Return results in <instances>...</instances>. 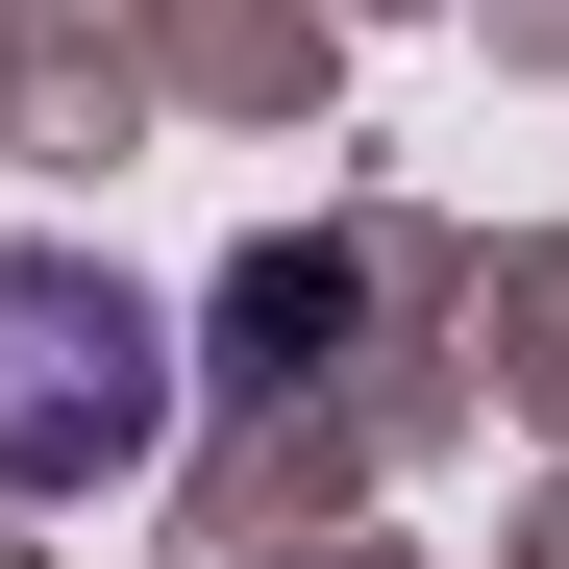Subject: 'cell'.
<instances>
[{
	"label": "cell",
	"mask_w": 569,
	"mask_h": 569,
	"mask_svg": "<svg viewBox=\"0 0 569 569\" xmlns=\"http://www.w3.org/2000/svg\"><path fill=\"white\" fill-rule=\"evenodd\" d=\"M173 421V347L124 272H74V248H0V496H100V470Z\"/></svg>",
	"instance_id": "cell-1"
}]
</instances>
